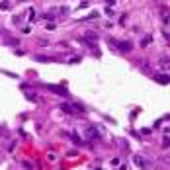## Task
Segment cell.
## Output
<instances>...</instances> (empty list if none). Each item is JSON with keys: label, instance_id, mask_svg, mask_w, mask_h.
<instances>
[{"label": "cell", "instance_id": "obj_1", "mask_svg": "<svg viewBox=\"0 0 170 170\" xmlns=\"http://www.w3.org/2000/svg\"><path fill=\"white\" fill-rule=\"evenodd\" d=\"M152 80L162 84V86H166V84H170V76L168 74H152Z\"/></svg>", "mask_w": 170, "mask_h": 170}, {"label": "cell", "instance_id": "obj_2", "mask_svg": "<svg viewBox=\"0 0 170 170\" xmlns=\"http://www.w3.org/2000/svg\"><path fill=\"white\" fill-rule=\"evenodd\" d=\"M113 43L117 45V49H119L121 53H129V51L133 49V45H131L129 41H113Z\"/></svg>", "mask_w": 170, "mask_h": 170}, {"label": "cell", "instance_id": "obj_3", "mask_svg": "<svg viewBox=\"0 0 170 170\" xmlns=\"http://www.w3.org/2000/svg\"><path fill=\"white\" fill-rule=\"evenodd\" d=\"M45 88H47V90H51V92H57V94H61V96H66L65 88H61V86H55V84H47Z\"/></svg>", "mask_w": 170, "mask_h": 170}, {"label": "cell", "instance_id": "obj_4", "mask_svg": "<svg viewBox=\"0 0 170 170\" xmlns=\"http://www.w3.org/2000/svg\"><path fill=\"white\" fill-rule=\"evenodd\" d=\"M86 137H88V139H98V133H96V129L88 127V129H86Z\"/></svg>", "mask_w": 170, "mask_h": 170}, {"label": "cell", "instance_id": "obj_5", "mask_svg": "<svg viewBox=\"0 0 170 170\" xmlns=\"http://www.w3.org/2000/svg\"><path fill=\"white\" fill-rule=\"evenodd\" d=\"M158 65H161L162 69H170V59H166V57H162V59H161V63H158Z\"/></svg>", "mask_w": 170, "mask_h": 170}, {"label": "cell", "instance_id": "obj_6", "mask_svg": "<svg viewBox=\"0 0 170 170\" xmlns=\"http://www.w3.org/2000/svg\"><path fill=\"white\" fill-rule=\"evenodd\" d=\"M0 8L2 10H10V2L8 0H0Z\"/></svg>", "mask_w": 170, "mask_h": 170}, {"label": "cell", "instance_id": "obj_7", "mask_svg": "<svg viewBox=\"0 0 170 170\" xmlns=\"http://www.w3.org/2000/svg\"><path fill=\"white\" fill-rule=\"evenodd\" d=\"M135 164H137V166H147V162L143 161L141 156H135Z\"/></svg>", "mask_w": 170, "mask_h": 170}, {"label": "cell", "instance_id": "obj_8", "mask_svg": "<svg viewBox=\"0 0 170 170\" xmlns=\"http://www.w3.org/2000/svg\"><path fill=\"white\" fill-rule=\"evenodd\" d=\"M71 108H72V106H69V104H63V106H61V109H63L65 113H71V112H72Z\"/></svg>", "mask_w": 170, "mask_h": 170}, {"label": "cell", "instance_id": "obj_9", "mask_svg": "<svg viewBox=\"0 0 170 170\" xmlns=\"http://www.w3.org/2000/svg\"><path fill=\"white\" fill-rule=\"evenodd\" d=\"M151 41H152V37H151V35H147V37L143 39V43H141V45H143V47H147V45H149Z\"/></svg>", "mask_w": 170, "mask_h": 170}, {"label": "cell", "instance_id": "obj_10", "mask_svg": "<svg viewBox=\"0 0 170 170\" xmlns=\"http://www.w3.org/2000/svg\"><path fill=\"white\" fill-rule=\"evenodd\" d=\"M28 18H29V22H31V20L35 18V10H33V8H29V12H28Z\"/></svg>", "mask_w": 170, "mask_h": 170}, {"label": "cell", "instance_id": "obj_11", "mask_svg": "<svg viewBox=\"0 0 170 170\" xmlns=\"http://www.w3.org/2000/svg\"><path fill=\"white\" fill-rule=\"evenodd\" d=\"M168 145H170V137H164L162 139V149H166Z\"/></svg>", "mask_w": 170, "mask_h": 170}, {"label": "cell", "instance_id": "obj_12", "mask_svg": "<svg viewBox=\"0 0 170 170\" xmlns=\"http://www.w3.org/2000/svg\"><path fill=\"white\" fill-rule=\"evenodd\" d=\"M71 137H72V141H74V143H78V145H80V137H78V135H76V133H72V135H71Z\"/></svg>", "mask_w": 170, "mask_h": 170}, {"label": "cell", "instance_id": "obj_13", "mask_svg": "<svg viewBox=\"0 0 170 170\" xmlns=\"http://www.w3.org/2000/svg\"><path fill=\"white\" fill-rule=\"evenodd\" d=\"M76 63H80V57H74V59H71V65H76Z\"/></svg>", "mask_w": 170, "mask_h": 170}, {"label": "cell", "instance_id": "obj_14", "mask_svg": "<svg viewBox=\"0 0 170 170\" xmlns=\"http://www.w3.org/2000/svg\"><path fill=\"white\" fill-rule=\"evenodd\" d=\"M43 18H45V20H49V22H51V20L55 18V16H53V14H43Z\"/></svg>", "mask_w": 170, "mask_h": 170}, {"label": "cell", "instance_id": "obj_15", "mask_svg": "<svg viewBox=\"0 0 170 170\" xmlns=\"http://www.w3.org/2000/svg\"><path fill=\"white\" fill-rule=\"evenodd\" d=\"M106 2H108L109 6H113V4H115V0H106Z\"/></svg>", "mask_w": 170, "mask_h": 170}, {"label": "cell", "instance_id": "obj_16", "mask_svg": "<svg viewBox=\"0 0 170 170\" xmlns=\"http://www.w3.org/2000/svg\"><path fill=\"white\" fill-rule=\"evenodd\" d=\"M22 2H26V0H22Z\"/></svg>", "mask_w": 170, "mask_h": 170}]
</instances>
